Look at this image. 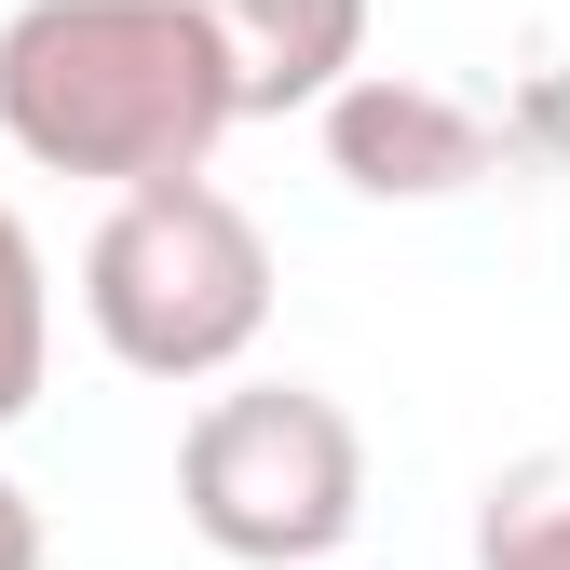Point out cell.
<instances>
[{"instance_id": "6da1fadb", "label": "cell", "mask_w": 570, "mask_h": 570, "mask_svg": "<svg viewBox=\"0 0 570 570\" xmlns=\"http://www.w3.org/2000/svg\"><path fill=\"white\" fill-rule=\"evenodd\" d=\"M232 122L245 96L204 0H14L0 14V136L41 177H96L122 204L204 177Z\"/></svg>"}, {"instance_id": "7a4b0ae2", "label": "cell", "mask_w": 570, "mask_h": 570, "mask_svg": "<svg viewBox=\"0 0 570 570\" xmlns=\"http://www.w3.org/2000/svg\"><path fill=\"white\" fill-rule=\"evenodd\" d=\"M82 326L109 340V367L136 381H232L258 326H272V232L218 177H164L122 190L96 245H82Z\"/></svg>"}, {"instance_id": "3957f363", "label": "cell", "mask_w": 570, "mask_h": 570, "mask_svg": "<svg viewBox=\"0 0 570 570\" xmlns=\"http://www.w3.org/2000/svg\"><path fill=\"white\" fill-rule=\"evenodd\" d=\"M177 517L232 570H313L367 517V435L313 381H232L177 435Z\"/></svg>"}, {"instance_id": "277c9868", "label": "cell", "mask_w": 570, "mask_h": 570, "mask_svg": "<svg viewBox=\"0 0 570 570\" xmlns=\"http://www.w3.org/2000/svg\"><path fill=\"white\" fill-rule=\"evenodd\" d=\"M326 164L367 204H449V190H475L489 164H503V136H489L475 96L421 82V68H367V82L326 109Z\"/></svg>"}, {"instance_id": "5b68a950", "label": "cell", "mask_w": 570, "mask_h": 570, "mask_svg": "<svg viewBox=\"0 0 570 570\" xmlns=\"http://www.w3.org/2000/svg\"><path fill=\"white\" fill-rule=\"evenodd\" d=\"M204 28L232 55V96L245 122H285V109H340L367 82V0H204Z\"/></svg>"}, {"instance_id": "8992f818", "label": "cell", "mask_w": 570, "mask_h": 570, "mask_svg": "<svg viewBox=\"0 0 570 570\" xmlns=\"http://www.w3.org/2000/svg\"><path fill=\"white\" fill-rule=\"evenodd\" d=\"M475 570H570V449H530L475 489Z\"/></svg>"}, {"instance_id": "52a82bcc", "label": "cell", "mask_w": 570, "mask_h": 570, "mask_svg": "<svg viewBox=\"0 0 570 570\" xmlns=\"http://www.w3.org/2000/svg\"><path fill=\"white\" fill-rule=\"evenodd\" d=\"M41 381H55V272H41L28 218L0 204V435L41 407Z\"/></svg>"}, {"instance_id": "ba28073f", "label": "cell", "mask_w": 570, "mask_h": 570, "mask_svg": "<svg viewBox=\"0 0 570 570\" xmlns=\"http://www.w3.org/2000/svg\"><path fill=\"white\" fill-rule=\"evenodd\" d=\"M0 570H41V503L0 475Z\"/></svg>"}]
</instances>
